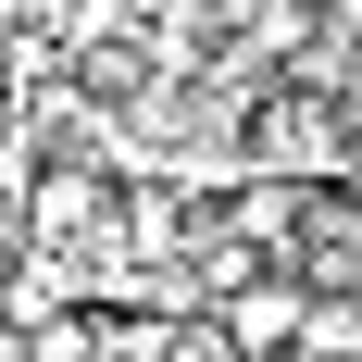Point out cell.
I'll use <instances>...</instances> for the list:
<instances>
[{
	"label": "cell",
	"instance_id": "obj_3",
	"mask_svg": "<svg viewBox=\"0 0 362 362\" xmlns=\"http://www.w3.org/2000/svg\"><path fill=\"white\" fill-rule=\"evenodd\" d=\"M163 362H250L238 337L213 325V313H175V337H163Z\"/></svg>",
	"mask_w": 362,
	"mask_h": 362
},
{
	"label": "cell",
	"instance_id": "obj_1",
	"mask_svg": "<svg viewBox=\"0 0 362 362\" xmlns=\"http://www.w3.org/2000/svg\"><path fill=\"white\" fill-rule=\"evenodd\" d=\"M213 325L238 337L250 362H300V325H313V288H300V275H238V288L213 300Z\"/></svg>",
	"mask_w": 362,
	"mask_h": 362
},
{
	"label": "cell",
	"instance_id": "obj_4",
	"mask_svg": "<svg viewBox=\"0 0 362 362\" xmlns=\"http://www.w3.org/2000/svg\"><path fill=\"white\" fill-rule=\"evenodd\" d=\"M0 138H13V75H0Z\"/></svg>",
	"mask_w": 362,
	"mask_h": 362
},
{
	"label": "cell",
	"instance_id": "obj_2",
	"mask_svg": "<svg viewBox=\"0 0 362 362\" xmlns=\"http://www.w3.org/2000/svg\"><path fill=\"white\" fill-rule=\"evenodd\" d=\"M138 88H150V50H138V37H125V25H88V37H75V100H138Z\"/></svg>",
	"mask_w": 362,
	"mask_h": 362
}]
</instances>
